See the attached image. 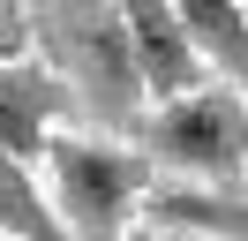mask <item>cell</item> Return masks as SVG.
Instances as JSON below:
<instances>
[{"mask_svg":"<svg viewBox=\"0 0 248 241\" xmlns=\"http://www.w3.org/2000/svg\"><path fill=\"white\" fill-rule=\"evenodd\" d=\"M31 38H46V60L61 68V83L76 90V113L106 136H128L151 105L128 45V15L121 0H46L31 23Z\"/></svg>","mask_w":248,"mask_h":241,"instance_id":"6da1fadb","label":"cell"},{"mask_svg":"<svg viewBox=\"0 0 248 241\" xmlns=\"http://www.w3.org/2000/svg\"><path fill=\"white\" fill-rule=\"evenodd\" d=\"M128 143L151 158L158 181H188V189H248V98L226 75L151 98Z\"/></svg>","mask_w":248,"mask_h":241,"instance_id":"7a4b0ae2","label":"cell"},{"mask_svg":"<svg viewBox=\"0 0 248 241\" xmlns=\"http://www.w3.org/2000/svg\"><path fill=\"white\" fill-rule=\"evenodd\" d=\"M53 181V211H61L68 241H113L143 219V196H151V158H143L128 136H106V128H53L46 151H38Z\"/></svg>","mask_w":248,"mask_h":241,"instance_id":"3957f363","label":"cell"},{"mask_svg":"<svg viewBox=\"0 0 248 241\" xmlns=\"http://www.w3.org/2000/svg\"><path fill=\"white\" fill-rule=\"evenodd\" d=\"M76 113V90L61 83V68L53 60H0V151H16V158L38 166V151H46V136L61 128V120Z\"/></svg>","mask_w":248,"mask_h":241,"instance_id":"277c9868","label":"cell"},{"mask_svg":"<svg viewBox=\"0 0 248 241\" xmlns=\"http://www.w3.org/2000/svg\"><path fill=\"white\" fill-rule=\"evenodd\" d=\"M121 15H128V45H136V68H143V90L151 98H173V90H188V83H203V53H196V38L181 30V8L173 0H121Z\"/></svg>","mask_w":248,"mask_h":241,"instance_id":"5b68a950","label":"cell"},{"mask_svg":"<svg viewBox=\"0 0 248 241\" xmlns=\"http://www.w3.org/2000/svg\"><path fill=\"white\" fill-rule=\"evenodd\" d=\"M143 219L203 241H248V189H188V181H151Z\"/></svg>","mask_w":248,"mask_h":241,"instance_id":"8992f818","label":"cell"},{"mask_svg":"<svg viewBox=\"0 0 248 241\" xmlns=\"http://www.w3.org/2000/svg\"><path fill=\"white\" fill-rule=\"evenodd\" d=\"M173 8H181V30L196 38L203 68L226 83H248V0H173Z\"/></svg>","mask_w":248,"mask_h":241,"instance_id":"52a82bcc","label":"cell"},{"mask_svg":"<svg viewBox=\"0 0 248 241\" xmlns=\"http://www.w3.org/2000/svg\"><path fill=\"white\" fill-rule=\"evenodd\" d=\"M0 241H68L38 166L16 158V151H0Z\"/></svg>","mask_w":248,"mask_h":241,"instance_id":"ba28073f","label":"cell"},{"mask_svg":"<svg viewBox=\"0 0 248 241\" xmlns=\"http://www.w3.org/2000/svg\"><path fill=\"white\" fill-rule=\"evenodd\" d=\"M31 53V15H23V0H0V60Z\"/></svg>","mask_w":248,"mask_h":241,"instance_id":"9c48e42d","label":"cell"},{"mask_svg":"<svg viewBox=\"0 0 248 241\" xmlns=\"http://www.w3.org/2000/svg\"><path fill=\"white\" fill-rule=\"evenodd\" d=\"M113 241H158V226H151V219H136L128 234H113Z\"/></svg>","mask_w":248,"mask_h":241,"instance_id":"30bf717a","label":"cell"},{"mask_svg":"<svg viewBox=\"0 0 248 241\" xmlns=\"http://www.w3.org/2000/svg\"><path fill=\"white\" fill-rule=\"evenodd\" d=\"M241 98H248V83H241Z\"/></svg>","mask_w":248,"mask_h":241,"instance_id":"8fae6325","label":"cell"}]
</instances>
